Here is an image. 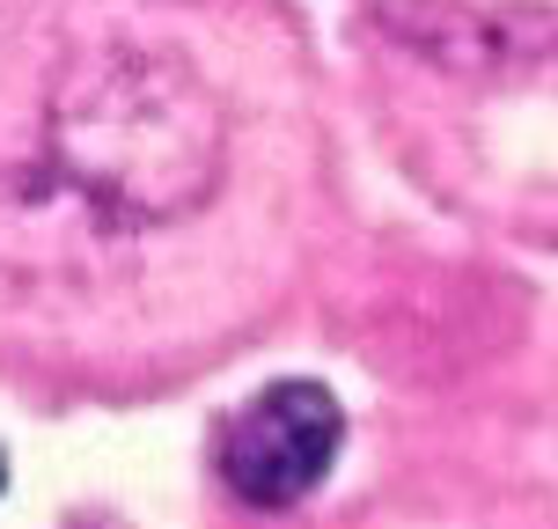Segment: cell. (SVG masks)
Returning a JSON list of instances; mask_svg holds the SVG:
<instances>
[{"mask_svg":"<svg viewBox=\"0 0 558 529\" xmlns=\"http://www.w3.org/2000/svg\"><path fill=\"white\" fill-rule=\"evenodd\" d=\"M37 147L52 163V192L96 214L169 228L198 214L221 169V118L214 96L177 52L111 45L74 52L45 88Z\"/></svg>","mask_w":558,"mask_h":529,"instance_id":"1","label":"cell"},{"mask_svg":"<svg viewBox=\"0 0 558 529\" xmlns=\"http://www.w3.org/2000/svg\"><path fill=\"white\" fill-rule=\"evenodd\" d=\"M338 434H345V419H338V397L324 383H272L228 412L214 464H221V485L235 501L294 507L324 485Z\"/></svg>","mask_w":558,"mask_h":529,"instance_id":"2","label":"cell"}]
</instances>
